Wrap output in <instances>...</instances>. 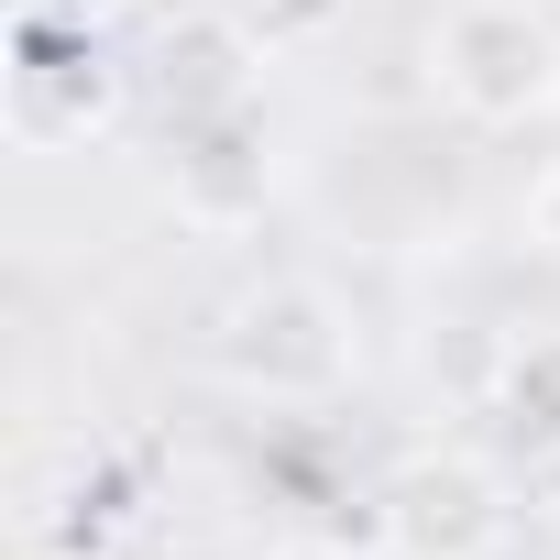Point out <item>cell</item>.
Returning a JSON list of instances; mask_svg holds the SVG:
<instances>
[{"label": "cell", "instance_id": "3957f363", "mask_svg": "<svg viewBox=\"0 0 560 560\" xmlns=\"http://www.w3.org/2000/svg\"><path fill=\"white\" fill-rule=\"evenodd\" d=\"M374 538L396 560H505L516 538V483L462 451V440H429V451H396L385 483H374Z\"/></svg>", "mask_w": 560, "mask_h": 560}, {"label": "cell", "instance_id": "8fae6325", "mask_svg": "<svg viewBox=\"0 0 560 560\" xmlns=\"http://www.w3.org/2000/svg\"><path fill=\"white\" fill-rule=\"evenodd\" d=\"M165 12H176V0H165Z\"/></svg>", "mask_w": 560, "mask_h": 560}, {"label": "cell", "instance_id": "30bf717a", "mask_svg": "<svg viewBox=\"0 0 560 560\" xmlns=\"http://www.w3.org/2000/svg\"><path fill=\"white\" fill-rule=\"evenodd\" d=\"M549 23H560V0H549Z\"/></svg>", "mask_w": 560, "mask_h": 560}, {"label": "cell", "instance_id": "52a82bcc", "mask_svg": "<svg viewBox=\"0 0 560 560\" xmlns=\"http://www.w3.org/2000/svg\"><path fill=\"white\" fill-rule=\"evenodd\" d=\"M483 418H494V440H505L516 462H538V451L560 440V330L505 341V363H494V385H483Z\"/></svg>", "mask_w": 560, "mask_h": 560}, {"label": "cell", "instance_id": "7a4b0ae2", "mask_svg": "<svg viewBox=\"0 0 560 560\" xmlns=\"http://www.w3.org/2000/svg\"><path fill=\"white\" fill-rule=\"evenodd\" d=\"M429 89L472 132H527L560 110V23L549 0H451L429 34Z\"/></svg>", "mask_w": 560, "mask_h": 560}, {"label": "cell", "instance_id": "6da1fadb", "mask_svg": "<svg viewBox=\"0 0 560 560\" xmlns=\"http://www.w3.org/2000/svg\"><path fill=\"white\" fill-rule=\"evenodd\" d=\"M209 363L264 407H330L363 374V330L319 275H253L209 330Z\"/></svg>", "mask_w": 560, "mask_h": 560}, {"label": "cell", "instance_id": "9c48e42d", "mask_svg": "<svg viewBox=\"0 0 560 560\" xmlns=\"http://www.w3.org/2000/svg\"><path fill=\"white\" fill-rule=\"evenodd\" d=\"M527 516H538V527H560V440L527 462Z\"/></svg>", "mask_w": 560, "mask_h": 560}, {"label": "cell", "instance_id": "277c9868", "mask_svg": "<svg viewBox=\"0 0 560 560\" xmlns=\"http://www.w3.org/2000/svg\"><path fill=\"white\" fill-rule=\"evenodd\" d=\"M0 100H12V132H23L34 154H67V143H89V132H110V121H121L132 67H121L89 23H67V12H23Z\"/></svg>", "mask_w": 560, "mask_h": 560}, {"label": "cell", "instance_id": "8992f818", "mask_svg": "<svg viewBox=\"0 0 560 560\" xmlns=\"http://www.w3.org/2000/svg\"><path fill=\"white\" fill-rule=\"evenodd\" d=\"M165 198L187 231H253L264 198H275V143H264V110H220V121H187L165 132Z\"/></svg>", "mask_w": 560, "mask_h": 560}, {"label": "cell", "instance_id": "5b68a950", "mask_svg": "<svg viewBox=\"0 0 560 560\" xmlns=\"http://www.w3.org/2000/svg\"><path fill=\"white\" fill-rule=\"evenodd\" d=\"M143 78H154V100H165V132H187V121L253 110L264 45H253L231 12H209V0H176V12L154 23V45H143Z\"/></svg>", "mask_w": 560, "mask_h": 560}, {"label": "cell", "instance_id": "ba28073f", "mask_svg": "<svg viewBox=\"0 0 560 560\" xmlns=\"http://www.w3.org/2000/svg\"><path fill=\"white\" fill-rule=\"evenodd\" d=\"M527 242H538V253L560 264V154H549V165L527 176Z\"/></svg>", "mask_w": 560, "mask_h": 560}]
</instances>
